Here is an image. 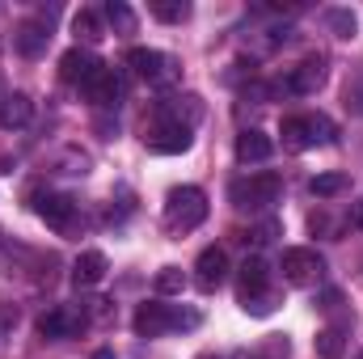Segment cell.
<instances>
[{
  "label": "cell",
  "instance_id": "cell-5",
  "mask_svg": "<svg viewBox=\"0 0 363 359\" xmlns=\"http://www.w3.org/2000/svg\"><path fill=\"white\" fill-rule=\"evenodd\" d=\"M283 279L291 283V287H308V283H317L321 279V270H325V258L317 254V250H304V245H296V250H283Z\"/></svg>",
  "mask_w": 363,
  "mask_h": 359
},
{
  "label": "cell",
  "instance_id": "cell-29",
  "mask_svg": "<svg viewBox=\"0 0 363 359\" xmlns=\"http://www.w3.org/2000/svg\"><path fill=\"white\" fill-rule=\"evenodd\" d=\"M351 220H355V228H363V199L355 203V211H351Z\"/></svg>",
  "mask_w": 363,
  "mask_h": 359
},
{
  "label": "cell",
  "instance_id": "cell-8",
  "mask_svg": "<svg viewBox=\"0 0 363 359\" xmlns=\"http://www.w3.org/2000/svg\"><path fill=\"white\" fill-rule=\"evenodd\" d=\"M81 330H85V313L64 309V304L38 317V334H43V338H72V334H81Z\"/></svg>",
  "mask_w": 363,
  "mask_h": 359
},
{
  "label": "cell",
  "instance_id": "cell-18",
  "mask_svg": "<svg viewBox=\"0 0 363 359\" xmlns=\"http://www.w3.org/2000/svg\"><path fill=\"white\" fill-rule=\"evenodd\" d=\"M47 38H51V34H47V26H38V21H26V26H17V34H13L17 51H21V55H30V60L47 51Z\"/></svg>",
  "mask_w": 363,
  "mask_h": 359
},
{
  "label": "cell",
  "instance_id": "cell-28",
  "mask_svg": "<svg viewBox=\"0 0 363 359\" xmlns=\"http://www.w3.org/2000/svg\"><path fill=\"white\" fill-rule=\"evenodd\" d=\"M338 304H342V296H338V292H325V296H321V309H338Z\"/></svg>",
  "mask_w": 363,
  "mask_h": 359
},
{
  "label": "cell",
  "instance_id": "cell-2",
  "mask_svg": "<svg viewBox=\"0 0 363 359\" xmlns=\"http://www.w3.org/2000/svg\"><path fill=\"white\" fill-rule=\"evenodd\" d=\"M131 326H135V334H140V338H161V334L182 330V326H186V330H190V326H199V317L152 300V304H140V309H135V321H131Z\"/></svg>",
  "mask_w": 363,
  "mask_h": 359
},
{
  "label": "cell",
  "instance_id": "cell-24",
  "mask_svg": "<svg viewBox=\"0 0 363 359\" xmlns=\"http://www.w3.org/2000/svg\"><path fill=\"white\" fill-rule=\"evenodd\" d=\"M347 186H351L347 174H317V178H313V194H317V199H334V194H342Z\"/></svg>",
  "mask_w": 363,
  "mask_h": 359
},
{
  "label": "cell",
  "instance_id": "cell-19",
  "mask_svg": "<svg viewBox=\"0 0 363 359\" xmlns=\"http://www.w3.org/2000/svg\"><path fill=\"white\" fill-rule=\"evenodd\" d=\"M313 343H317V355H321V359H342V351H347V334H342V326L321 330Z\"/></svg>",
  "mask_w": 363,
  "mask_h": 359
},
{
  "label": "cell",
  "instance_id": "cell-32",
  "mask_svg": "<svg viewBox=\"0 0 363 359\" xmlns=\"http://www.w3.org/2000/svg\"><path fill=\"white\" fill-rule=\"evenodd\" d=\"M359 359H363V355H359Z\"/></svg>",
  "mask_w": 363,
  "mask_h": 359
},
{
  "label": "cell",
  "instance_id": "cell-31",
  "mask_svg": "<svg viewBox=\"0 0 363 359\" xmlns=\"http://www.w3.org/2000/svg\"><path fill=\"white\" fill-rule=\"evenodd\" d=\"M355 101H359V110H363V85H359V97H355Z\"/></svg>",
  "mask_w": 363,
  "mask_h": 359
},
{
  "label": "cell",
  "instance_id": "cell-4",
  "mask_svg": "<svg viewBox=\"0 0 363 359\" xmlns=\"http://www.w3.org/2000/svg\"><path fill=\"white\" fill-rule=\"evenodd\" d=\"M330 140H334V127L325 114H300V118L283 123V148H291V153H304V148H317Z\"/></svg>",
  "mask_w": 363,
  "mask_h": 359
},
{
  "label": "cell",
  "instance_id": "cell-7",
  "mask_svg": "<svg viewBox=\"0 0 363 359\" xmlns=\"http://www.w3.org/2000/svg\"><path fill=\"white\" fill-rule=\"evenodd\" d=\"M97 68H101V60H97L93 51L72 47V51H64V60H60V81H64V85H81V89H85Z\"/></svg>",
  "mask_w": 363,
  "mask_h": 359
},
{
  "label": "cell",
  "instance_id": "cell-12",
  "mask_svg": "<svg viewBox=\"0 0 363 359\" xmlns=\"http://www.w3.org/2000/svg\"><path fill=\"white\" fill-rule=\"evenodd\" d=\"M38 216L51 224V228H60V233H68L72 224H77V203L68 199V194H47L43 203H38Z\"/></svg>",
  "mask_w": 363,
  "mask_h": 359
},
{
  "label": "cell",
  "instance_id": "cell-21",
  "mask_svg": "<svg viewBox=\"0 0 363 359\" xmlns=\"http://www.w3.org/2000/svg\"><path fill=\"white\" fill-rule=\"evenodd\" d=\"M72 30H77V38L97 43V38H101V13H97V9H81V13L72 17Z\"/></svg>",
  "mask_w": 363,
  "mask_h": 359
},
{
  "label": "cell",
  "instance_id": "cell-26",
  "mask_svg": "<svg viewBox=\"0 0 363 359\" xmlns=\"http://www.w3.org/2000/svg\"><path fill=\"white\" fill-rule=\"evenodd\" d=\"M241 309H245V313H254V317H267V313L274 309V296H271V292H262V296H250V300H241Z\"/></svg>",
  "mask_w": 363,
  "mask_h": 359
},
{
  "label": "cell",
  "instance_id": "cell-22",
  "mask_svg": "<svg viewBox=\"0 0 363 359\" xmlns=\"http://www.w3.org/2000/svg\"><path fill=\"white\" fill-rule=\"evenodd\" d=\"M148 9H152L157 21H169V26H178V21L190 17V4H186V0H152Z\"/></svg>",
  "mask_w": 363,
  "mask_h": 359
},
{
  "label": "cell",
  "instance_id": "cell-13",
  "mask_svg": "<svg viewBox=\"0 0 363 359\" xmlns=\"http://www.w3.org/2000/svg\"><path fill=\"white\" fill-rule=\"evenodd\" d=\"M267 279H271V267H267L262 258H245L241 270H237V292H241V300L262 296V292H267Z\"/></svg>",
  "mask_w": 363,
  "mask_h": 359
},
{
  "label": "cell",
  "instance_id": "cell-10",
  "mask_svg": "<svg viewBox=\"0 0 363 359\" xmlns=\"http://www.w3.org/2000/svg\"><path fill=\"white\" fill-rule=\"evenodd\" d=\"M321 85H325V55L300 60V68H291V77L283 81V89H291V93H317Z\"/></svg>",
  "mask_w": 363,
  "mask_h": 359
},
{
  "label": "cell",
  "instance_id": "cell-16",
  "mask_svg": "<svg viewBox=\"0 0 363 359\" xmlns=\"http://www.w3.org/2000/svg\"><path fill=\"white\" fill-rule=\"evenodd\" d=\"M271 136H262V131H241L237 136V161L241 165H254V161H267L271 157Z\"/></svg>",
  "mask_w": 363,
  "mask_h": 359
},
{
  "label": "cell",
  "instance_id": "cell-17",
  "mask_svg": "<svg viewBox=\"0 0 363 359\" xmlns=\"http://www.w3.org/2000/svg\"><path fill=\"white\" fill-rule=\"evenodd\" d=\"M30 114H34V101L26 97V93H9L4 101H0V127H26L30 123Z\"/></svg>",
  "mask_w": 363,
  "mask_h": 359
},
{
  "label": "cell",
  "instance_id": "cell-9",
  "mask_svg": "<svg viewBox=\"0 0 363 359\" xmlns=\"http://www.w3.org/2000/svg\"><path fill=\"white\" fill-rule=\"evenodd\" d=\"M194 283L203 287V292H216L224 279H228V254L220 250V245H207L203 254H199V263H194Z\"/></svg>",
  "mask_w": 363,
  "mask_h": 359
},
{
  "label": "cell",
  "instance_id": "cell-27",
  "mask_svg": "<svg viewBox=\"0 0 363 359\" xmlns=\"http://www.w3.org/2000/svg\"><path fill=\"white\" fill-rule=\"evenodd\" d=\"M262 355H267V359H287V355H291V343H287L283 334H271V338L262 343Z\"/></svg>",
  "mask_w": 363,
  "mask_h": 359
},
{
  "label": "cell",
  "instance_id": "cell-23",
  "mask_svg": "<svg viewBox=\"0 0 363 359\" xmlns=\"http://www.w3.org/2000/svg\"><path fill=\"white\" fill-rule=\"evenodd\" d=\"M325 26H330L338 38H355V30H359V21H355L351 9H330V13H325Z\"/></svg>",
  "mask_w": 363,
  "mask_h": 359
},
{
  "label": "cell",
  "instance_id": "cell-15",
  "mask_svg": "<svg viewBox=\"0 0 363 359\" xmlns=\"http://www.w3.org/2000/svg\"><path fill=\"white\" fill-rule=\"evenodd\" d=\"M85 93H89L97 106H114V101H118V93H123V81H118V77L101 64V68L93 72V81L85 85Z\"/></svg>",
  "mask_w": 363,
  "mask_h": 359
},
{
  "label": "cell",
  "instance_id": "cell-30",
  "mask_svg": "<svg viewBox=\"0 0 363 359\" xmlns=\"http://www.w3.org/2000/svg\"><path fill=\"white\" fill-rule=\"evenodd\" d=\"M93 359H118V355H114V351H106V347H101V351H93Z\"/></svg>",
  "mask_w": 363,
  "mask_h": 359
},
{
  "label": "cell",
  "instance_id": "cell-14",
  "mask_svg": "<svg viewBox=\"0 0 363 359\" xmlns=\"http://www.w3.org/2000/svg\"><path fill=\"white\" fill-rule=\"evenodd\" d=\"M106 270H110L106 254H101V250H85V254L72 263V283H77V287H93V283L106 279Z\"/></svg>",
  "mask_w": 363,
  "mask_h": 359
},
{
  "label": "cell",
  "instance_id": "cell-3",
  "mask_svg": "<svg viewBox=\"0 0 363 359\" xmlns=\"http://www.w3.org/2000/svg\"><path fill=\"white\" fill-rule=\"evenodd\" d=\"M279 190H283V178L267 170V174L237 178L228 186V199H233V207H241V211H258V207H271L274 199H279Z\"/></svg>",
  "mask_w": 363,
  "mask_h": 359
},
{
  "label": "cell",
  "instance_id": "cell-6",
  "mask_svg": "<svg viewBox=\"0 0 363 359\" xmlns=\"http://www.w3.org/2000/svg\"><path fill=\"white\" fill-rule=\"evenodd\" d=\"M127 64H131L135 77L148 81V85H165V81H174V60L161 55V51H152V47H135V51L127 55Z\"/></svg>",
  "mask_w": 363,
  "mask_h": 359
},
{
  "label": "cell",
  "instance_id": "cell-11",
  "mask_svg": "<svg viewBox=\"0 0 363 359\" xmlns=\"http://www.w3.org/2000/svg\"><path fill=\"white\" fill-rule=\"evenodd\" d=\"M148 148H152V153H165V157L186 153V148H190V127H186V123H161V127L148 136Z\"/></svg>",
  "mask_w": 363,
  "mask_h": 359
},
{
  "label": "cell",
  "instance_id": "cell-25",
  "mask_svg": "<svg viewBox=\"0 0 363 359\" xmlns=\"http://www.w3.org/2000/svg\"><path fill=\"white\" fill-rule=\"evenodd\" d=\"M182 287H186V275H182L178 267L157 270V292H161V296H174V292H182Z\"/></svg>",
  "mask_w": 363,
  "mask_h": 359
},
{
  "label": "cell",
  "instance_id": "cell-20",
  "mask_svg": "<svg viewBox=\"0 0 363 359\" xmlns=\"http://www.w3.org/2000/svg\"><path fill=\"white\" fill-rule=\"evenodd\" d=\"M101 17L114 26V34H135V13H131V4H123V0H110V4L101 9Z\"/></svg>",
  "mask_w": 363,
  "mask_h": 359
},
{
  "label": "cell",
  "instance_id": "cell-1",
  "mask_svg": "<svg viewBox=\"0 0 363 359\" xmlns=\"http://www.w3.org/2000/svg\"><path fill=\"white\" fill-rule=\"evenodd\" d=\"M207 220V194L199 186H178L169 190V203H165V224L174 233H190Z\"/></svg>",
  "mask_w": 363,
  "mask_h": 359
}]
</instances>
